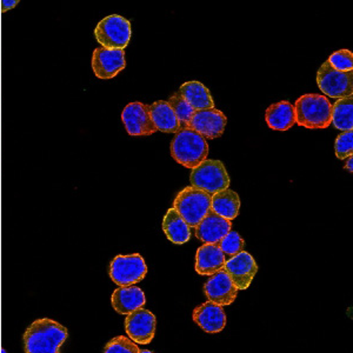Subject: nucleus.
Masks as SVG:
<instances>
[{
	"mask_svg": "<svg viewBox=\"0 0 353 353\" xmlns=\"http://www.w3.org/2000/svg\"><path fill=\"white\" fill-rule=\"evenodd\" d=\"M191 186L203 190L210 194L229 189L230 176L225 165L221 161L206 159L190 176Z\"/></svg>",
	"mask_w": 353,
	"mask_h": 353,
	"instance_id": "423d86ee",
	"label": "nucleus"
},
{
	"mask_svg": "<svg viewBox=\"0 0 353 353\" xmlns=\"http://www.w3.org/2000/svg\"><path fill=\"white\" fill-rule=\"evenodd\" d=\"M139 353H153L152 351H149V350H141V352Z\"/></svg>",
	"mask_w": 353,
	"mask_h": 353,
	"instance_id": "2f4dec72",
	"label": "nucleus"
},
{
	"mask_svg": "<svg viewBox=\"0 0 353 353\" xmlns=\"http://www.w3.org/2000/svg\"><path fill=\"white\" fill-rule=\"evenodd\" d=\"M192 319L201 330L211 334L221 332L228 321L224 309L209 301L194 307Z\"/></svg>",
	"mask_w": 353,
	"mask_h": 353,
	"instance_id": "2eb2a0df",
	"label": "nucleus"
},
{
	"mask_svg": "<svg viewBox=\"0 0 353 353\" xmlns=\"http://www.w3.org/2000/svg\"><path fill=\"white\" fill-rule=\"evenodd\" d=\"M179 94L194 111L201 110L214 109V101L208 88L199 81H192L184 83L179 88Z\"/></svg>",
	"mask_w": 353,
	"mask_h": 353,
	"instance_id": "aec40b11",
	"label": "nucleus"
},
{
	"mask_svg": "<svg viewBox=\"0 0 353 353\" xmlns=\"http://www.w3.org/2000/svg\"><path fill=\"white\" fill-rule=\"evenodd\" d=\"M336 150V156L338 159H347L349 157L352 156L353 151V132L345 131L338 136L334 144Z\"/></svg>",
	"mask_w": 353,
	"mask_h": 353,
	"instance_id": "c85d7f7f",
	"label": "nucleus"
},
{
	"mask_svg": "<svg viewBox=\"0 0 353 353\" xmlns=\"http://www.w3.org/2000/svg\"><path fill=\"white\" fill-rule=\"evenodd\" d=\"M241 209V198L232 190H223L214 193L211 201V210L226 221H232L237 218Z\"/></svg>",
	"mask_w": 353,
	"mask_h": 353,
	"instance_id": "412c9836",
	"label": "nucleus"
},
{
	"mask_svg": "<svg viewBox=\"0 0 353 353\" xmlns=\"http://www.w3.org/2000/svg\"><path fill=\"white\" fill-rule=\"evenodd\" d=\"M149 110L157 131L164 133H178L181 131L179 121L168 101H154L150 105Z\"/></svg>",
	"mask_w": 353,
	"mask_h": 353,
	"instance_id": "4be33fe9",
	"label": "nucleus"
},
{
	"mask_svg": "<svg viewBox=\"0 0 353 353\" xmlns=\"http://www.w3.org/2000/svg\"><path fill=\"white\" fill-rule=\"evenodd\" d=\"M211 201L212 194L197 188L188 186L176 194L173 201V209L179 213L190 229H196L211 210Z\"/></svg>",
	"mask_w": 353,
	"mask_h": 353,
	"instance_id": "20e7f679",
	"label": "nucleus"
},
{
	"mask_svg": "<svg viewBox=\"0 0 353 353\" xmlns=\"http://www.w3.org/2000/svg\"><path fill=\"white\" fill-rule=\"evenodd\" d=\"M141 349L126 336H117L106 344L103 353H139Z\"/></svg>",
	"mask_w": 353,
	"mask_h": 353,
	"instance_id": "bb28decb",
	"label": "nucleus"
},
{
	"mask_svg": "<svg viewBox=\"0 0 353 353\" xmlns=\"http://www.w3.org/2000/svg\"><path fill=\"white\" fill-rule=\"evenodd\" d=\"M345 169L349 170L350 173H352L353 171V158L352 156L347 158V163L345 164Z\"/></svg>",
	"mask_w": 353,
	"mask_h": 353,
	"instance_id": "7c9ffc66",
	"label": "nucleus"
},
{
	"mask_svg": "<svg viewBox=\"0 0 353 353\" xmlns=\"http://www.w3.org/2000/svg\"><path fill=\"white\" fill-rule=\"evenodd\" d=\"M225 272L231 278L234 286L239 290H248L258 272V265L254 258L246 251L226 261Z\"/></svg>",
	"mask_w": 353,
	"mask_h": 353,
	"instance_id": "f8f14e48",
	"label": "nucleus"
},
{
	"mask_svg": "<svg viewBox=\"0 0 353 353\" xmlns=\"http://www.w3.org/2000/svg\"><path fill=\"white\" fill-rule=\"evenodd\" d=\"M111 281L119 288H128L143 281L148 274V266L139 253L130 256L119 254L110 263Z\"/></svg>",
	"mask_w": 353,
	"mask_h": 353,
	"instance_id": "0eeeda50",
	"label": "nucleus"
},
{
	"mask_svg": "<svg viewBox=\"0 0 353 353\" xmlns=\"http://www.w3.org/2000/svg\"><path fill=\"white\" fill-rule=\"evenodd\" d=\"M150 105L143 103H131L121 113V121L130 136L148 137L158 132L150 114Z\"/></svg>",
	"mask_w": 353,
	"mask_h": 353,
	"instance_id": "9d476101",
	"label": "nucleus"
},
{
	"mask_svg": "<svg viewBox=\"0 0 353 353\" xmlns=\"http://www.w3.org/2000/svg\"><path fill=\"white\" fill-rule=\"evenodd\" d=\"M265 121L270 129L288 131L296 124L294 106L289 101H279L271 105L265 112Z\"/></svg>",
	"mask_w": 353,
	"mask_h": 353,
	"instance_id": "6ab92c4d",
	"label": "nucleus"
},
{
	"mask_svg": "<svg viewBox=\"0 0 353 353\" xmlns=\"http://www.w3.org/2000/svg\"><path fill=\"white\" fill-rule=\"evenodd\" d=\"M231 221L218 216L210 210L204 219L196 228V237L204 244H217L223 238L232 231Z\"/></svg>",
	"mask_w": 353,
	"mask_h": 353,
	"instance_id": "dca6fc26",
	"label": "nucleus"
},
{
	"mask_svg": "<svg viewBox=\"0 0 353 353\" xmlns=\"http://www.w3.org/2000/svg\"><path fill=\"white\" fill-rule=\"evenodd\" d=\"M332 68L339 72H349L353 70V56L350 50H339L333 52L327 59Z\"/></svg>",
	"mask_w": 353,
	"mask_h": 353,
	"instance_id": "cd10ccee",
	"label": "nucleus"
},
{
	"mask_svg": "<svg viewBox=\"0 0 353 353\" xmlns=\"http://www.w3.org/2000/svg\"><path fill=\"white\" fill-rule=\"evenodd\" d=\"M204 293L208 301L221 307L231 305L238 297V289L224 270L211 276L205 283Z\"/></svg>",
	"mask_w": 353,
	"mask_h": 353,
	"instance_id": "4468645a",
	"label": "nucleus"
},
{
	"mask_svg": "<svg viewBox=\"0 0 353 353\" xmlns=\"http://www.w3.org/2000/svg\"><path fill=\"white\" fill-rule=\"evenodd\" d=\"M111 304L117 313L128 316L137 310L143 309L146 304V297L141 288L134 285L118 288L111 296Z\"/></svg>",
	"mask_w": 353,
	"mask_h": 353,
	"instance_id": "f3484780",
	"label": "nucleus"
},
{
	"mask_svg": "<svg viewBox=\"0 0 353 353\" xmlns=\"http://www.w3.org/2000/svg\"><path fill=\"white\" fill-rule=\"evenodd\" d=\"M331 124L341 131H351L353 128V97L338 99L332 105Z\"/></svg>",
	"mask_w": 353,
	"mask_h": 353,
	"instance_id": "b1692460",
	"label": "nucleus"
},
{
	"mask_svg": "<svg viewBox=\"0 0 353 353\" xmlns=\"http://www.w3.org/2000/svg\"><path fill=\"white\" fill-rule=\"evenodd\" d=\"M18 4H19L18 0H1V1H0L1 12H8V10H12V8H16Z\"/></svg>",
	"mask_w": 353,
	"mask_h": 353,
	"instance_id": "c756f323",
	"label": "nucleus"
},
{
	"mask_svg": "<svg viewBox=\"0 0 353 353\" xmlns=\"http://www.w3.org/2000/svg\"><path fill=\"white\" fill-rule=\"evenodd\" d=\"M217 246L224 254L225 261H228L245 251V241L239 233L230 231L221 241H218Z\"/></svg>",
	"mask_w": 353,
	"mask_h": 353,
	"instance_id": "a878e982",
	"label": "nucleus"
},
{
	"mask_svg": "<svg viewBox=\"0 0 353 353\" xmlns=\"http://www.w3.org/2000/svg\"><path fill=\"white\" fill-rule=\"evenodd\" d=\"M132 34L130 21L119 16L111 14L101 19L96 28L94 37L101 48L108 50H124L128 48Z\"/></svg>",
	"mask_w": 353,
	"mask_h": 353,
	"instance_id": "39448f33",
	"label": "nucleus"
},
{
	"mask_svg": "<svg viewBox=\"0 0 353 353\" xmlns=\"http://www.w3.org/2000/svg\"><path fill=\"white\" fill-rule=\"evenodd\" d=\"M294 106L296 124L306 129H326L331 125L332 104L321 94H304Z\"/></svg>",
	"mask_w": 353,
	"mask_h": 353,
	"instance_id": "7ed1b4c3",
	"label": "nucleus"
},
{
	"mask_svg": "<svg viewBox=\"0 0 353 353\" xmlns=\"http://www.w3.org/2000/svg\"><path fill=\"white\" fill-rule=\"evenodd\" d=\"M317 84L326 96L336 99H343L352 96L353 71L339 72L324 61L317 72Z\"/></svg>",
	"mask_w": 353,
	"mask_h": 353,
	"instance_id": "6e6552de",
	"label": "nucleus"
},
{
	"mask_svg": "<svg viewBox=\"0 0 353 353\" xmlns=\"http://www.w3.org/2000/svg\"><path fill=\"white\" fill-rule=\"evenodd\" d=\"M0 353H8V352H6V350L1 349V350H0Z\"/></svg>",
	"mask_w": 353,
	"mask_h": 353,
	"instance_id": "473e14b6",
	"label": "nucleus"
},
{
	"mask_svg": "<svg viewBox=\"0 0 353 353\" xmlns=\"http://www.w3.org/2000/svg\"><path fill=\"white\" fill-rule=\"evenodd\" d=\"M68 331L51 318H41L28 326L23 336L25 353H61Z\"/></svg>",
	"mask_w": 353,
	"mask_h": 353,
	"instance_id": "f257e3e1",
	"label": "nucleus"
},
{
	"mask_svg": "<svg viewBox=\"0 0 353 353\" xmlns=\"http://www.w3.org/2000/svg\"><path fill=\"white\" fill-rule=\"evenodd\" d=\"M125 66L124 50H108L101 46L93 51L92 70L99 79H112Z\"/></svg>",
	"mask_w": 353,
	"mask_h": 353,
	"instance_id": "9b49d317",
	"label": "nucleus"
},
{
	"mask_svg": "<svg viewBox=\"0 0 353 353\" xmlns=\"http://www.w3.org/2000/svg\"><path fill=\"white\" fill-rule=\"evenodd\" d=\"M224 254L217 244H203L196 253V272L204 277H211L213 274L224 269Z\"/></svg>",
	"mask_w": 353,
	"mask_h": 353,
	"instance_id": "a211bd4d",
	"label": "nucleus"
},
{
	"mask_svg": "<svg viewBox=\"0 0 353 353\" xmlns=\"http://www.w3.org/2000/svg\"><path fill=\"white\" fill-rule=\"evenodd\" d=\"M226 124V116L214 108L196 111L190 121V129L199 133L205 139H214L223 136Z\"/></svg>",
	"mask_w": 353,
	"mask_h": 353,
	"instance_id": "ddd939ff",
	"label": "nucleus"
},
{
	"mask_svg": "<svg viewBox=\"0 0 353 353\" xmlns=\"http://www.w3.org/2000/svg\"><path fill=\"white\" fill-rule=\"evenodd\" d=\"M124 325L128 337L137 345L151 344L156 336V316L149 310L139 309L128 314Z\"/></svg>",
	"mask_w": 353,
	"mask_h": 353,
	"instance_id": "1a4fd4ad",
	"label": "nucleus"
},
{
	"mask_svg": "<svg viewBox=\"0 0 353 353\" xmlns=\"http://www.w3.org/2000/svg\"><path fill=\"white\" fill-rule=\"evenodd\" d=\"M168 104L173 110L176 119L179 121L181 131V130L190 129V121L192 119L193 114L196 111L190 106L189 103L185 101L184 98L179 94V92H176L170 97Z\"/></svg>",
	"mask_w": 353,
	"mask_h": 353,
	"instance_id": "393cba45",
	"label": "nucleus"
},
{
	"mask_svg": "<svg viewBox=\"0 0 353 353\" xmlns=\"http://www.w3.org/2000/svg\"><path fill=\"white\" fill-rule=\"evenodd\" d=\"M208 141L192 129L181 130L176 133L171 143L173 159L189 169H196L198 165L208 159Z\"/></svg>",
	"mask_w": 353,
	"mask_h": 353,
	"instance_id": "f03ea898",
	"label": "nucleus"
},
{
	"mask_svg": "<svg viewBox=\"0 0 353 353\" xmlns=\"http://www.w3.org/2000/svg\"><path fill=\"white\" fill-rule=\"evenodd\" d=\"M163 231L173 244H185L191 238V229L176 210H168L163 219Z\"/></svg>",
	"mask_w": 353,
	"mask_h": 353,
	"instance_id": "5701e85b",
	"label": "nucleus"
}]
</instances>
